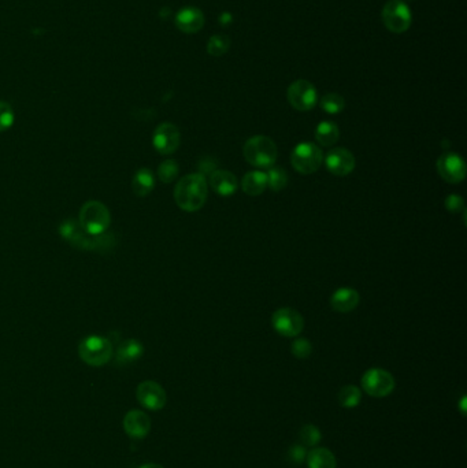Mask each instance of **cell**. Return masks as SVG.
Here are the masks:
<instances>
[{"mask_svg": "<svg viewBox=\"0 0 467 468\" xmlns=\"http://www.w3.org/2000/svg\"><path fill=\"white\" fill-rule=\"evenodd\" d=\"M59 233L74 248L84 251H95L106 254L113 251L117 245V238L114 234H110L107 232L98 236L88 234L86 232H84V229L75 219L64 221L59 226Z\"/></svg>", "mask_w": 467, "mask_h": 468, "instance_id": "6da1fadb", "label": "cell"}, {"mask_svg": "<svg viewBox=\"0 0 467 468\" xmlns=\"http://www.w3.org/2000/svg\"><path fill=\"white\" fill-rule=\"evenodd\" d=\"M207 181L199 173L188 174L183 177L174 188V200L176 204L187 211L195 212L199 211L207 200Z\"/></svg>", "mask_w": 467, "mask_h": 468, "instance_id": "7a4b0ae2", "label": "cell"}, {"mask_svg": "<svg viewBox=\"0 0 467 468\" xmlns=\"http://www.w3.org/2000/svg\"><path fill=\"white\" fill-rule=\"evenodd\" d=\"M114 353L113 342L102 335H88L78 344V355L81 360L92 367L107 364Z\"/></svg>", "mask_w": 467, "mask_h": 468, "instance_id": "3957f363", "label": "cell"}, {"mask_svg": "<svg viewBox=\"0 0 467 468\" xmlns=\"http://www.w3.org/2000/svg\"><path fill=\"white\" fill-rule=\"evenodd\" d=\"M78 223L88 234H103L110 227L111 214L102 201H86L80 209Z\"/></svg>", "mask_w": 467, "mask_h": 468, "instance_id": "277c9868", "label": "cell"}, {"mask_svg": "<svg viewBox=\"0 0 467 468\" xmlns=\"http://www.w3.org/2000/svg\"><path fill=\"white\" fill-rule=\"evenodd\" d=\"M277 145L267 135H254L244 144V158L254 167H273L277 160Z\"/></svg>", "mask_w": 467, "mask_h": 468, "instance_id": "5b68a950", "label": "cell"}, {"mask_svg": "<svg viewBox=\"0 0 467 468\" xmlns=\"http://www.w3.org/2000/svg\"><path fill=\"white\" fill-rule=\"evenodd\" d=\"M291 163L297 173L313 174L324 163L322 149L309 141L300 142L291 153Z\"/></svg>", "mask_w": 467, "mask_h": 468, "instance_id": "8992f818", "label": "cell"}, {"mask_svg": "<svg viewBox=\"0 0 467 468\" xmlns=\"http://www.w3.org/2000/svg\"><path fill=\"white\" fill-rule=\"evenodd\" d=\"M362 388L372 397H387L395 389V378L383 368H370L362 377Z\"/></svg>", "mask_w": 467, "mask_h": 468, "instance_id": "52a82bcc", "label": "cell"}, {"mask_svg": "<svg viewBox=\"0 0 467 468\" xmlns=\"http://www.w3.org/2000/svg\"><path fill=\"white\" fill-rule=\"evenodd\" d=\"M411 12L403 0H390L383 8V22L394 33H403L411 26Z\"/></svg>", "mask_w": 467, "mask_h": 468, "instance_id": "ba28073f", "label": "cell"}, {"mask_svg": "<svg viewBox=\"0 0 467 468\" xmlns=\"http://www.w3.org/2000/svg\"><path fill=\"white\" fill-rule=\"evenodd\" d=\"M289 104L297 111H310L317 104V89L307 79H297L289 85L288 92Z\"/></svg>", "mask_w": 467, "mask_h": 468, "instance_id": "9c48e42d", "label": "cell"}, {"mask_svg": "<svg viewBox=\"0 0 467 468\" xmlns=\"http://www.w3.org/2000/svg\"><path fill=\"white\" fill-rule=\"evenodd\" d=\"M271 325L280 335L296 337L302 333L304 328V319L299 311L285 307L273 314Z\"/></svg>", "mask_w": 467, "mask_h": 468, "instance_id": "30bf717a", "label": "cell"}, {"mask_svg": "<svg viewBox=\"0 0 467 468\" xmlns=\"http://www.w3.org/2000/svg\"><path fill=\"white\" fill-rule=\"evenodd\" d=\"M181 142V134L176 125L170 122L161 124L152 135L154 148L162 155H170L176 152Z\"/></svg>", "mask_w": 467, "mask_h": 468, "instance_id": "8fae6325", "label": "cell"}, {"mask_svg": "<svg viewBox=\"0 0 467 468\" xmlns=\"http://www.w3.org/2000/svg\"><path fill=\"white\" fill-rule=\"evenodd\" d=\"M437 171L448 184H459L466 177V165L457 153H443L437 159Z\"/></svg>", "mask_w": 467, "mask_h": 468, "instance_id": "7c38bea8", "label": "cell"}, {"mask_svg": "<svg viewBox=\"0 0 467 468\" xmlns=\"http://www.w3.org/2000/svg\"><path fill=\"white\" fill-rule=\"evenodd\" d=\"M136 396H137L138 402L149 411H159L166 405V402H167L165 389L154 381L141 382L137 386Z\"/></svg>", "mask_w": 467, "mask_h": 468, "instance_id": "4fadbf2b", "label": "cell"}, {"mask_svg": "<svg viewBox=\"0 0 467 468\" xmlns=\"http://www.w3.org/2000/svg\"><path fill=\"white\" fill-rule=\"evenodd\" d=\"M327 169L337 177H345L355 169V158L345 148L331 149L325 156Z\"/></svg>", "mask_w": 467, "mask_h": 468, "instance_id": "5bb4252c", "label": "cell"}, {"mask_svg": "<svg viewBox=\"0 0 467 468\" xmlns=\"http://www.w3.org/2000/svg\"><path fill=\"white\" fill-rule=\"evenodd\" d=\"M124 429L129 437L134 440H143L151 430V419L143 411H129L124 418Z\"/></svg>", "mask_w": 467, "mask_h": 468, "instance_id": "9a60e30c", "label": "cell"}, {"mask_svg": "<svg viewBox=\"0 0 467 468\" xmlns=\"http://www.w3.org/2000/svg\"><path fill=\"white\" fill-rule=\"evenodd\" d=\"M176 25L184 33H196L204 25V15L198 7L181 8L176 15Z\"/></svg>", "mask_w": 467, "mask_h": 468, "instance_id": "2e32d148", "label": "cell"}, {"mask_svg": "<svg viewBox=\"0 0 467 468\" xmlns=\"http://www.w3.org/2000/svg\"><path fill=\"white\" fill-rule=\"evenodd\" d=\"M360 301L359 293L352 288H340L331 297V306L337 312H351L354 311Z\"/></svg>", "mask_w": 467, "mask_h": 468, "instance_id": "e0dca14e", "label": "cell"}, {"mask_svg": "<svg viewBox=\"0 0 467 468\" xmlns=\"http://www.w3.org/2000/svg\"><path fill=\"white\" fill-rule=\"evenodd\" d=\"M211 188L221 196H230L237 189V178L228 170H215L210 176Z\"/></svg>", "mask_w": 467, "mask_h": 468, "instance_id": "ac0fdd59", "label": "cell"}, {"mask_svg": "<svg viewBox=\"0 0 467 468\" xmlns=\"http://www.w3.org/2000/svg\"><path fill=\"white\" fill-rule=\"evenodd\" d=\"M144 355V346L138 339H125L120 344L117 353H116V362L118 366H128L134 363Z\"/></svg>", "mask_w": 467, "mask_h": 468, "instance_id": "d6986e66", "label": "cell"}, {"mask_svg": "<svg viewBox=\"0 0 467 468\" xmlns=\"http://www.w3.org/2000/svg\"><path fill=\"white\" fill-rule=\"evenodd\" d=\"M267 188L266 173L264 171H250L241 180V189L246 195L259 196Z\"/></svg>", "mask_w": 467, "mask_h": 468, "instance_id": "ffe728a7", "label": "cell"}, {"mask_svg": "<svg viewBox=\"0 0 467 468\" xmlns=\"http://www.w3.org/2000/svg\"><path fill=\"white\" fill-rule=\"evenodd\" d=\"M155 187V178L149 169L143 167L134 173L132 178V191L138 198L148 196Z\"/></svg>", "mask_w": 467, "mask_h": 468, "instance_id": "44dd1931", "label": "cell"}, {"mask_svg": "<svg viewBox=\"0 0 467 468\" xmlns=\"http://www.w3.org/2000/svg\"><path fill=\"white\" fill-rule=\"evenodd\" d=\"M309 468H336L337 462L333 453L327 448H314L307 453Z\"/></svg>", "mask_w": 467, "mask_h": 468, "instance_id": "7402d4cb", "label": "cell"}, {"mask_svg": "<svg viewBox=\"0 0 467 468\" xmlns=\"http://www.w3.org/2000/svg\"><path fill=\"white\" fill-rule=\"evenodd\" d=\"M340 131L337 125L331 121L321 122L315 129V140L322 147H332L338 141Z\"/></svg>", "mask_w": 467, "mask_h": 468, "instance_id": "603a6c76", "label": "cell"}, {"mask_svg": "<svg viewBox=\"0 0 467 468\" xmlns=\"http://www.w3.org/2000/svg\"><path fill=\"white\" fill-rule=\"evenodd\" d=\"M267 187L273 192H281L288 184V174L282 167L273 166L266 173Z\"/></svg>", "mask_w": 467, "mask_h": 468, "instance_id": "cb8c5ba5", "label": "cell"}, {"mask_svg": "<svg viewBox=\"0 0 467 468\" xmlns=\"http://www.w3.org/2000/svg\"><path fill=\"white\" fill-rule=\"evenodd\" d=\"M362 400V392L355 385H347L341 388L338 393V402L344 408H355L360 404Z\"/></svg>", "mask_w": 467, "mask_h": 468, "instance_id": "d4e9b609", "label": "cell"}, {"mask_svg": "<svg viewBox=\"0 0 467 468\" xmlns=\"http://www.w3.org/2000/svg\"><path fill=\"white\" fill-rule=\"evenodd\" d=\"M230 39L225 35H215L208 40L207 53L211 57H222L229 51Z\"/></svg>", "mask_w": 467, "mask_h": 468, "instance_id": "484cf974", "label": "cell"}, {"mask_svg": "<svg viewBox=\"0 0 467 468\" xmlns=\"http://www.w3.org/2000/svg\"><path fill=\"white\" fill-rule=\"evenodd\" d=\"M178 171V163L174 159H166L158 167V177L163 184H170L177 178Z\"/></svg>", "mask_w": 467, "mask_h": 468, "instance_id": "4316f807", "label": "cell"}, {"mask_svg": "<svg viewBox=\"0 0 467 468\" xmlns=\"http://www.w3.org/2000/svg\"><path fill=\"white\" fill-rule=\"evenodd\" d=\"M321 107L328 114H338L345 107V100L338 93H328L321 100Z\"/></svg>", "mask_w": 467, "mask_h": 468, "instance_id": "83f0119b", "label": "cell"}, {"mask_svg": "<svg viewBox=\"0 0 467 468\" xmlns=\"http://www.w3.org/2000/svg\"><path fill=\"white\" fill-rule=\"evenodd\" d=\"M321 438H322L321 431L314 424H306L300 430V442L304 447H310V448L317 447L320 444Z\"/></svg>", "mask_w": 467, "mask_h": 468, "instance_id": "f1b7e54d", "label": "cell"}, {"mask_svg": "<svg viewBox=\"0 0 467 468\" xmlns=\"http://www.w3.org/2000/svg\"><path fill=\"white\" fill-rule=\"evenodd\" d=\"M291 352L297 359H307L311 355V352H313L311 342L309 339H306V338H297V339H295L292 342Z\"/></svg>", "mask_w": 467, "mask_h": 468, "instance_id": "f546056e", "label": "cell"}, {"mask_svg": "<svg viewBox=\"0 0 467 468\" xmlns=\"http://www.w3.org/2000/svg\"><path fill=\"white\" fill-rule=\"evenodd\" d=\"M14 111L6 102H0V132H6L14 125Z\"/></svg>", "mask_w": 467, "mask_h": 468, "instance_id": "4dcf8cb0", "label": "cell"}, {"mask_svg": "<svg viewBox=\"0 0 467 468\" xmlns=\"http://www.w3.org/2000/svg\"><path fill=\"white\" fill-rule=\"evenodd\" d=\"M307 453L309 452L306 451V447L302 445V444H297V445H293V447L289 448L286 458L289 459V462L292 465L299 466V465H302L307 459Z\"/></svg>", "mask_w": 467, "mask_h": 468, "instance_id": "1f68e13d", "label": "cell"}, {"mask_svg": "<svg viewBox=\"0 0 467 468\" xmlns=\"http://www.w3.org/2000/svg\"><path fill=\"white\" fill-rule=\"evenodd\" d=\"M198 169H199V174H201L203 177L211 176L215 170H218V162L211 156H204L199 160Z\"/></svg>", "mask_w": 467, "mask_h": 468, "instance_id": "d6a6232c", "label": "cell"}, {"mask_svg": "<svg viewBox=\"0 0 467 468\" xmlns=\"http://www.w3.org/2000/svg\"><path fill=\"white\" fill-rule=\"evenodd\" d=\"M444 205L451 214H458V212L465 211V200L458 195H450L444 201Z\"/></svg>", "mask_w": 467, "mask_h": 468, "instance_id": "836d02e7", "label": "cell"}, {"mask_svg": "<svg viewBox=\"0 0 467 468\" xmlns=\"http://www.w3.org/2000/svg\"><path fill=\"white\" fill-rule=\"evenodd\" d=\"M466 396H464V397H462V400H461V402H459V408H461V412H462V415H465V413H466Z\"/></svg>", "mask_w": 467, "mask_h": 468, "instance_id": "e575fe53", "label": "cell"}, {"mask_svg": "<svg viewBox=\"0 0 467 468\" xmlns=\"http://www.w3.org/2000/svg\"><path fill=\"white\" fill-rule=\"evenodd\" d=\"M226 19H229V21L232 19V18H230V14H229V12H223V14H222V17H221V25H223V26H225L226 24H229V22L226 21Z\"/></svg>", "mask_w": 467, "mask_h": 468, "instance_id": "d590c367", "label": "cell"}, {"mask_svg": "<svg viewBox=\"0 0 467 468\" xmlns=\"http://www.w3.org/2000/svg\"><path fill=\"white\" fill-rule=\"evenodd\" d=\"M140 468H163L162 466H159V465H155V463H148V465H144V466H141Z\"/></svg>", "mask_w": 467, "mask_h": 468, "instance_id": "8d00e7d4", "label": "cell"}]
</instances>
